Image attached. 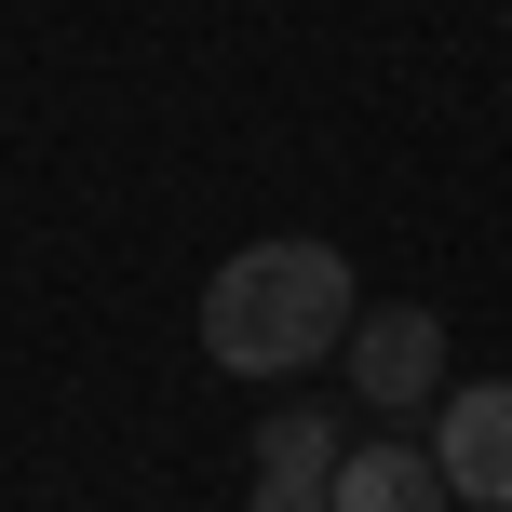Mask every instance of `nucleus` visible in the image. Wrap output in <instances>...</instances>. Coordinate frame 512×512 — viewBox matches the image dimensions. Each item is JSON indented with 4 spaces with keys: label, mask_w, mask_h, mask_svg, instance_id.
<instances>
[{
    "label": "nucleus",
    "mask_w": 512,
    "mask_h": 512,
    "mask_svg": "<svg viewBox=\"0 0 512 512\" xmlns=\"http://www.w3.org/2000/svg\"><path fill=\"white\" fill-rule=\"evenodd\" d=\"M324 512H459L445 499V472H432V445H351V459H337V486H324Z\"/></svg>",
    "instance_id": "obj_5"
},
{
    "label": "nucleus",
    "mask_w": 512,
    "mask_h": 512,
    "mask_svg": "<svg viewBox=\"0 0 512 512\" xmlns=\"http://www.w3.org/2000/svg\"><path fill=\"white\" fill-rule=\"evenodd\" d=\"M337 459H351L337 405H270V418H256V512H324Z\"/></svg>",
    "instance_id": "obj_4"
},
{
    "label": "nucleus",
    "mask_w": 512,
    "mask_h": 512,
    "mask_svg": "<svg viewBox=\"0 0 512 512\" xmlns=\"http://www.w3.org/2000/svg\"><path fill=\"white\" fill-rule=\"evenodd\" d=\"M432 472L459 512H512V378H472L432 405Z\"/></svg>",
    "instance_id": "obj_3"
},
{
    "label": "nucleus",
    "mask_w": 512,
    "mask_h": 512,
    "mask_svg": "<svg viewBox=\"0 0 512 512\" xmlns=\"http://www.w3.org/2000/svg\"><path fill=\"white\" fill-rule=\"evenodd\" d=\"M351 256L337 243H310V230H283V243H243V256H216V283H203V351L230 364V378H297V364H324L337 337H351Z\"/></svg>",
    "instance_id": "obj_1"
},
{
    "label": "nucleus",
    "mask_w": 512,
    "mask_h": 512,
    "mask_svg": "<svg viewBox=\"0 0 512 512\" xmlns=\"http://www.w3.org/2000/svg\"><path fill=\"white\" fill-rule=\"evenodd\" d=\"M337 364H351V405H378V418H418V405H445V310H432V297L351 310Z\"/></svg>",
    "instance_id": "obj_2"
}]
</instances>
